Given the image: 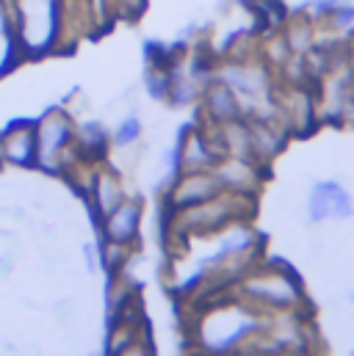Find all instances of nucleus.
Here are the masks:
<instances>
[{
	"mask_svg": "<svg viewBox=\"0 0 354 356\" xmlns=\"http://www.w3.org/2000/svg\"><path fill=\"white\" fill-rule=\"evenodd\" d=\"M136 130H139V124H136V122H128V124L122 127V136H119V141H128L130 136H136Z\"/></svg>",
	"mask_w": 354,
	"mask_h": 356,
	"instance_id": "1",
	"label": "nucleus"
}]
</instances>
